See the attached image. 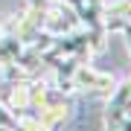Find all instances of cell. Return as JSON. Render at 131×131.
Wrapping results in <instances>:
<instances>
[{
  "label": "cell",
  "mask_w": 131,
  "mask_h": 131,
  "mask_svg": "<svg viewBox=\"0 0 131 131\" xmlns=\"http://www.w3.org/2000/svg\"><path fill=\"white\" fill-rule=\"evenodd\" d=\"M82 26L79 15H76L73 6L67 3H50L47 12H44V20H41V29L50 32L52 38H61V35H70Z\"/></svg>",
  "instance_id": "cell-1"
},
{
  "label": "cell",
  "mask_w": 131,
  "mask_h": 131,
  "mask_svg": "<svg viewBox=\"0 0 131 131\" xmlns=\"http://www.w3.org/2000/svg\"><path fill=\"white\" fill-rule=\"evenodd\" d=\"M3 38H6V26L0 24V41H3Z\"/></svg>",
  "instance_id": "cell-6"
},
{
  "label": "cell",
  "mask_w": 131,
  "mask_h": 131,
  "mask_svg": "<svg viewBox=\"0 0 131 131\" xmlns=\"http://www.w3.org/2000/svg\"><path fill=\"white\" fill-rule=\"evenodd\" d=\"M70 117V102L67 99H58V102H50L47 108L38 111V131H58Z\"/></svg>",
  "instance_id": "cell-3"
},
{
  "label": "cell",
  "mask_w": 131,
  "mask_h": 131,
  "mask_svg": "<svg viewBox=\"0 0 131 131\" xmlns=\"http://www.w3.org/2000/svg\"><path fill=\"white\" fill-rule=\"evenodd\" d=\"M26 44L20 41V38H15V35H6L3 41H0V67H6V64H15V61L20 58V52H24Z\"/></svg>",
  "instance_id": "cell-4"
},
{
  "label": "cell",
  "mask_w": 131,
  "mask_h": 131,
  "mask_svg": "<svg viewBox=\"0 0 131 131\" xmlns=\"http://www.w3.org/2000/svg\"><path fill=\"white\" fill-rule=\"evenodd\" d=\"M73 82H76V90H88V93H96V96H111L114 88H117V82L108 73L96 70L90 64H82V61H79V67L73 73Z\"/></svg>",
  "instance_id": "cell-2"
},
{
  "label": "cell",
  "mask_w": 131,
  "mask_h": 131,
  "mask_svg": "<svg viewBox=\"0 0 131 131\" xmlns=\"http://www.w3.org/2000/svg\"><path fill=\"white\" fill-rule=\"evenodd\" d=\"M52 3H67V6H76L79 0H52Z\"/></svg>",
  "instance_id": "cell-5"
},
{
  "label": "cell",
  "mask_w": 131,
  "mask_h": 131,
  "mask_svg": "<svg viewBox=\"0 0 131 131\" xmlns=\"http://www.w3.org/2000/svg\"><path fill=\"white\" fill-rule=\"evenodd\" d=\"M0 131H15V128H0Z\"/></svg>",
  "instance_id": "cell-7"
}]
</instances>
